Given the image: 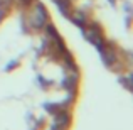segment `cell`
<instances>
[{
    "label": "cell",
    "instance_id": "1",
    "mask_svg": "<svg viewBox=\"0 0 133 130\" xmlns=\"http://www.w3.org/2000/svg\"><path fill=\"white\" fill-rule=\"evenodd\" d=\"M44 22H45V10H44V7H41V5H37L36 7V14H34V19H32V24H34V27H42L44 26Z\"/></svg>",
    "mask_w": 133,
    "mask_h": 130
},
{
    "label": "cell",
    "instance_id": "3",
    "mask_svg": "<svg viewBox=\"0 0 133 130\" xmlns=\"http://www.w3.org/2000/svg\"><path fill=\"white\" fill-rule=\"evenodd\" d=\"M24 2H25V0H24Z\"/></svg>",
    "mask_w": 133,
    "mask_h": 130
},
{
    "label": "cell",
    "instance_id": "2",
    "mask_svg": "<svg viewBox=\"0 0 133 130\" xmlns=\"http://www.w3.org/2000/svg\"><path fill=\"white\" fill-rule=\"evenodd\" d=\"M86 37H88V39H89L93 44H96L98 47H99V51H103L104 41H103V37H101L99 30H89V32H86Z\"/></svg>",
    "mask_w": 133,
    "mask_h": 130
}]
</instances>
